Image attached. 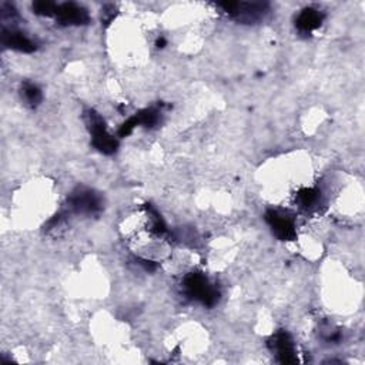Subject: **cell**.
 <instances>
[{
    "mask_svg": "<svg viewBox=\"0 0 365 365\" xmlns=\"http://www.w3.org/2000/svg\"><path fill=\"white\" fill-rule=\"evenodd\" d=\"M185 289L190 299L200 301L203 306L213 307L220 297L217 288L203 274L193 273L185 280Z\"/></svg>",
    "mask_w": 365,
    "mask_h": 365,
    "instance_id": "1",
    "label": "cell"
},
{
    "mask_svg": "<svg viewBox=\"0 0 365 365\" xmlns=\"http://www.w3.org/2000/svg\"><path fill=\"white\" fill-rule=\"evenodd\" d=\"M86 120L92 133L94 148L104 155H113L117 150V141L107 133L101 116L94 110H89L86 113Z\"/></svg>",
    "mask_w": 365,
    "mask_h": 365,
    "instance_id": "2",
    "label": "cell"
},
{
    "mask_svg": "<svg viewBox=\"0 0 365 365\" xmlns=\"http://www.w3.org/2000/svg\"><path fill=\"white\" fill-rule=\"evenodd\" d=\"M218 8H222L229 16L241 23H254L264 17L269 12L267 3H245V2H224L218 3Z\"/></svg>",
    "mask_w": 365,
    "mask_h": 365,
    "instance_id": "3",
    "label": "cell"
},
{
    "mask_svg": "<svg viewBox=\"0 0 365 365\" xmlns=\"http://www.w3.org/2000/svg\"><path fill=\"white\" fill-rule=\"evenodd\" d=\"M101 199L90 189H78L69 199V207L78 214H96L101 210Z\"/></svg>",
    "mask_w": 365,
    "mask_h": 365,
    "instance_id": "4",
    "label": "cell"
},
{
    "mask_svg": "<svg viewBox=\"0 0 365 365\" xmlns=\"http://www.w3.org/2000/svg\"><path fill=\"white\" fill-rule=\"evenodd\" d=\"M55 16L59 23L66 26H80L89 23L90 20L89 12L83 6L76 3L57 5Z\"/></svg>",
    "mask_w": 365,
    "mask_h": 365,
    "instance_id": "5",
    "label": "cell"
},
{
    "mask_svg": "<svg viewBox=\"0 0 365 365\" xmlns=\"http://www.w3.org/2000/svg\"><path fill=\"white\" fill-rule=\"evenodd\" d=\"M266 220L270 224L275 237L282 241L293 240L296 237V226L289 217L280 214L278 211L270 210L266 214Z\"/></svg>",
    "mask_w": 365,
    "mask_h": 365,
    "instance_id": "6",
    "label": "cell"
},
{
    "mask_svg": "<svg viewBox=\"0 0 365 365\" xmlns=\"http://www.w3.org/2000/svg\"><path fill=\"white\" fill-rule=\"evenodd\" d=\"M270 348L284 364H293L299 361L293 340H291V337L284 331L277 333L273 337V340L270 341Z\"/></svg>",
    "mask_w": 365,
    "mask_h": 365,
    "instance_id": "7",
    "label": "cell"
},
{
    "mask_svg": "<svg viewBox=\"0 0 365 365\" xmlns=\"http://www.w3.org/2000/svg\"><path fill=\"white\" fill-rule=\"evenodd\" d=\"M2 42L6 48L22 52V53H31L36 49V45L31 39H29L27 36L19 30H5L2 34Z\"/></svg>",
    "mask_w": 365,
    "mask_h": 365,
    "instance_id": "8",
    "label": "cell"
},
{
    "mask_svg": "<svg viewBox=\"0 0 365 365\" xmlns=\"http://www.w3.org/2000/svg\"><path fill=\"white\" fill-rule=\"evenodd\" d=\"M322 13L314 8L304 9L296 20V26L301 33H311L313 30L318 29L322 23Z\"/></svg>",
    "mask_w": 365,
    "mask_h": 365,
    "instance_id": "9",
    "label": "cell"
},
{
    "mask_svg": "<svg viewBox=\"0 0 365 365\" xmlns=\"http://www.w3.org/2000/svg\"><path fill=\"white\" fill-rule=\"evenodd\" d=\"M22 96L24 97V101H26L29 106H31V107L38 106V104L42 101V99H43L41 89H39L38 86H36V85H33V83H24V85H23V87H22Z\"/></svg>",
    "mask_w": 365,
    "mask_h": 365,
    "instance_id": "10",
    "label": "cell"
},
{
    "mask_svg": "<svg viewBox=\"0 0 365 365\" xmlns=\"http://www.w3.org/2000/svg\"><path fill=\"white\" fill-rule=\"evenodd\" d=\"M320 190L318 189H303L297 194L299 204L304 208H311L320 201Z\"/></svg>",
    "mask_w": 365,
    "mask_h": 365,
    "instance_id": "11",
    "label": "cell"
},
{
    "mask_svg": "<svg viewBox=\"0 0 365 365\" xmlns=\"http://www.w3.org/2000/svg\"><path fill=\"white\" fill-rule=\"evenodd\" d=\"M33 13L39 16H55L57 5L53 2H48V0H41V2H34L33 6Z\"/></svg>",
    "mask_w": 365,
    "mask_h": 365,
    "instance_id": "12",
    "label": "cell"
}]
</instances>
